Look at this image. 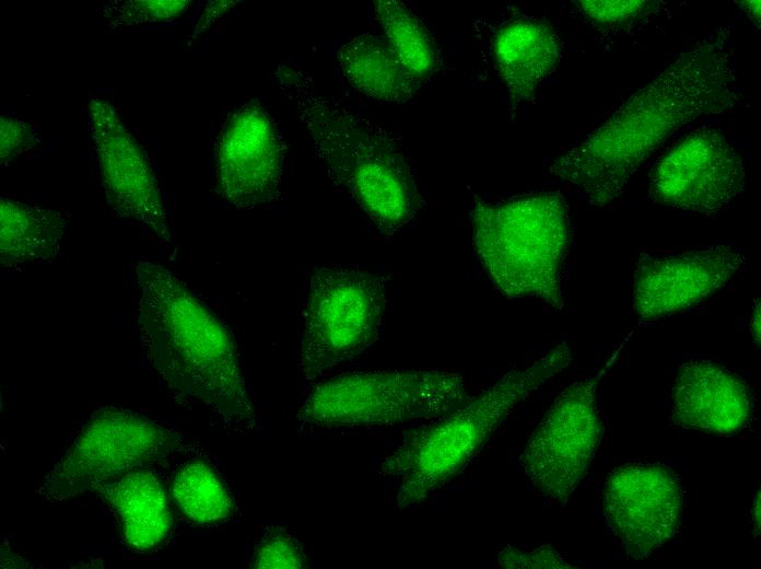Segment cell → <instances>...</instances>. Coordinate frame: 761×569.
I'll return each mask as SVG.
<instances>
[{"mask_svg":"<svg viewBox=\"0 0 761 569\" xmlns=\"http://www.w3.org/2000/svg\"><path fill=\"white\" fill-rule=\"evenodd\" d=\"M683 488L660 463H628L616 467L602 491V513L624 553L644 559L679 530Z\"/></svg>","mask_w":761,"mask_h":569,"instance_id":"obj_11","label":"cell"},{"mask_svg":"<svg viewBox=\"0 0 761 569\" xmlns=\"http://www.w3.org/2000/svg\"><path fill=\"white\" fill-rule=\"evenodd\" d=\"M572 362L565 342L523 369L505 373L452 413L407 430L379 474L398 484V510L413 508L457 477L534 391Z\"/></svg>","mask_w":761,"mask_h":569,"instance_id":"obj_4","label":"cell"},{"mask_svg":"<svg viewBox=\"0 0 761 569\" xmlns=\"http://www.w3.org/2000/svg\"><path fill=\"white\" fill-rule=\"evenodd\" d=\"M250 567L258 569L307 567V556L303 544L282 529H270L257 542Z\"/></svg>","mask_w":761,"mask_h":569,"instance_id":"obj_23","label":"cell"},{"mask_svg":"<svg viewBox=\"0 0 761 569\" xmlns=\"http://www.w3.org/2000/svg\"><path fill=\"white\" fill-rule=\"evenodd\" d=\"M172 496L180 511L199 525L225 522L232 514V498L216 472L206 462L190 461L175 473Z\"/></svg>","mask_w":761,"mask_h":569,"instance_id":"obj_21","label":"cell"},{"mask_svg":"<svg viewBox=\"0 0 761 569\" xmlns=\"http://www.w3.org/2000/svg\"><path fill=\"white\" fill-rule=\"evenodd\" d=\"M751 518H752L751 520H752L756 536H759V534H760V491L759 490L754 496L753 506H752V510H751Z\"/></svg>","mask_w":761,"mask_h":569,"instance_id":"obj_30","label":"cell"},{"mask_svg":"<svg viewBox=\"0 0 761 569\" xmlns=\"http://www.w3.org/2000/svg\"><path fill=\"white\" fill-rule=\"evenodd\" d=\"M38 142L35 128L19 118L2 115L0 118L1 163L33 149Z\"/></svg>","mask_w":761,"mask_h":569,"instance_id":"obj_25","label":"cell"},{"mask_svg":"<svg viewBox=\"0 0 761 569\" xmlns=\"http://www.w3.org/2000/svg\"><path fill=\"white\" fill-rule=\"evenodd\" d=\"M373 3L386 43L403 68L419 83L430 77L436 67V50L423 22L402 2L375 0Z\"/></svg>","mask_w":761,"mask_h":569,"instance_id":"obj_20","label":"cell"},{"mask_svg":"<svg viewBox=\"0 0 761 569\" xmlns=\"http://www.w3.org/2000/svg\"><path fill=\"white\" fill-rule=\"evenodd\" d=\"M337 60L346 81L368 98L400 104L419 89L387 43L374 35L350 37L339 47Z\"/></svg>","mask_w":761,"mask_h":569,"instance_id":"obj_18","label":"cell"},{"mask_svg":"<svg viewBox=\"0 0 761 569\" xmlns=\"http://www.w3.org/2000/svg\"><path fill=\"white\" fill-rule=\"evenodd\" d=\"M389 281L356 264H313L302 283L297 373L311 385L379 337Z\"/></svg>","mask_w":761,"mask_h":569,"instance_id":"obj_7","label":"cell"},{"mask_svg":"<svg viewBox=\"0 0 761 569\" xmlns=\"http://www.w3.org/2000/svg\"><path fill=\"white\" fill-rule=\"evenodd\" d=\"M493 56L513 104L532 97L551 74L560 56L559 40L547 23L522 18L506 23L496 33Z\"/></svg>","mask_w":761,"mask_h":569,"instance_id":"obj_16","label":"cell"},{"mask_svg":"<svg viewBox=\"0 0 761 569\" xmlns=\"http://www.w3.org/2000/svg\"><path fill=\"white\" fill-rule=\"evenodd\" d=\"M760 299L754 300L753 309H752V315H751V321H750V334L753 339V345L759 348L760 347V339H761V317H760Z\"/></svg>","mask_w":761,"mask_h":569,"instance_id":"obj_28","label":"cell"},{"mask_svg":"<svg viewBox=\"0 0 761 569\" xmlns=\"http://www.w3.org/2000/svg\"><path fill=\"white\" fill-rule=\"evenodd\" d=\"M470 216L478 258L502 294L511 300L535 298L563 310L570 225L562 195L476 200Z\"/></svg>","mask_w":761,"mask_h":569,"instance_id":"obj_5","label":"cell"},{"mask_svg":"<svg viewBox=\"0 0 761 569\" xmlns=\"http://www.w3.org/2000/svg\"><path fill=\"white\" fill-rule=\"evenodd\" d=\"M594 374L565 387L552 402L518 456L540 496L566 504L590 465L601 433Z\"/></svg>","mask_w":761,"mask_h":569,"instance_id":"obj_9","label":"cell"},{"mask_svg":"<svg viewBox=\"0 0 761 569\" xmlns=\"http://www.w3.org/2000/svg\"><path fill=\"white\" fill-rule=\"evenodd\" d=\"M95 491L110 503L122 538L131 549L151 550L168 535L172 525L168 498L160 479L147 467L128 471Z\"/></svg>","mask_w":761,"mask_h":569,"instance_id":"obj_17","label":"cell"},{"mask_svg":"<svg viewBox=\"0 0 761 569\" xmlns=\"http://www.w3.org/2000/svg\"><path fill=\"white\" fill-rule=\"evenodd\" d=\"M136 281L141 344L163 383L177 396L214 415L230 430L256 431V408L225 325L161 264L140 260Z\"/></svg>","mask_w":761,"mask_h":569,"instance_id":"obj_2","label":"cell"},{"mask_svg":"<svg viewBox=\"0 0 761 569\" xmlns=\"http://www.w3.org/2000/svg\"><path fill=\"white\" fill-rule=\"evenodd\" d=\"M746 263V256L725 245L641 254L633 274L632 310L642 321L683 312L719 291Z\"/></svg>","mask_w":761,"mask_h":569,"instance_id":"obj_13","label":"cell"},{"mask_svg":"<svg viewBox=\"0 0 761 569\" xmlns=\"http://www.w3.org/2000/svg\"><path fill=\"white\" fill-rule=\"evenodd\" d=\"M497 564L505 568H572L552 547L541 546L530 553L506 547L497 556Z\"/></svg>","mask_w":761,"mask_h":569,"instance_id":"obj_26","label":"cell"},{"mask_svg":"<svg viewBox=\"0 0 761 569\" xmlns=\"http://www.w3.org/2000/svg\"><path fill=\"white\" fill-rule=\"evenodd\" d=\"M62 211L38 205L1 198L0 263L19 269L52 259L66 232Z\"/></svg>","mask_w":761,"mask_h":569,"instance_id":"obj_19","label":"cell"},{"mask_svg":"<svg viewBox=\"0 0 761 569\" xmlns=\"http://www.w3.org/2000/svg\"><path fill=\"white\" fill-rule=\"evenodd\" d=\"M179 445L177 433L138 411L102 408L46 474L38 493L49 501H63L96 490L128 471L165 460Z\"/></svg>","mask_w":761,"mask_h":569,"instance_id":"obj_8","label":"cell"},{"mask_svg":"<svg viewBox=\"0 0 761 569\" xmlns=\"http://www.w3.org/2000/svg\"><path fill=\"white\" fill-rule=\"evenodd\" d=\"M744 160L717 129L700 127L681 137L652 166L648 197L671 210L713 216L745 187Z\"/></svg>","mask_w":761,"mask_h":569,"instance_id":"obj_10","label":"cell"},{"mask_svg":"<svg viewBox=\"0 0 761 569\" xmlns=\"http://www.w3.org/2000/svg\"><path fill=\"white\" fill-rule=\"evenodd\" d=\"M753 397L737 372L707 359L682 362L671 387L670 414L679 427L710 434H734L749 422Z\"/></svg>","mask_w":761,"mask_h":569,"instance_id":"obj_15","label":"cell"},{"mask_svg":"<svg viewBox=\"0 0 761 569\" xmlns=\"http://www.w3.org/2000/svg\"><path fill=\"white\" fill-rule=\"evenodd\" d=\"M470 398L457 372L359 371L311 384L295 420L304 431L394 427L443 417Z\"/></svg>","mask_w":761,"mask_h":569,"instance_id":"obj_6","label":"cell"},{"mask_svg":"<svg viewBox=\"0 0 761 569\" xmlns=\"http://www.w3.org/2000/svg\"><path fill=\"white\" fill-rule=\"evenodd\" d=\"M238 1H209L198 24L195 28V35L202 33L210 27L215 20L234 7Z\"/></svg>","mask_w":761,"mask_h":569,"instance_id":"obj_27","label":"cell"},{"mask_svg":"<svg viewBox=\"0 0 761 569\" xmlns=\"http://www.w3.org/2000/svg\"><path fill=\"white\" fill-rule=\"evenodd\" d=\"M274 79L308 131L328 179L390 236L409 225L421 195L400 143L367 115L326 95L301 70L279 65Z\"/></svg>","mask_w":761,"mask_h":569,"instance_id":"obj_3","label":"cell"},{"mask_svg":"<svg viewBox=\"0 0 761 569\" xmlns=\"http://www.w3.org/2000/svg\"><path fill=\"white\" fill-rule=\"evenodd\" d=\"M91 132L109 206L173 243L167 213L147 152L105 100L90 102Z\"/></svg>","mask_w":761,"mask_h":569,"instance_id":"obj_14","label":"cell"},{"mask_svg":"<svg viewBox=\"0 0 761 569\" xmlns=\"http://www.w3.org/2000/svg\"><path fill=\"white\" fill-rule=\"evenodd\" d=\"M582 14L598 30L618 31L631 27L658 12L660 1L651 0H578Z\"/></svg>","mask_w":761,"mask_h":569,"instance_id":"obj_22","label":"cell"},{"mask_svg":"<svg viewBox=\"0 0 761 569\" xmlns=\"http://www.w3.org/2000/svg\"><path fill=\"white\" fill-rule=\"evenodd\" d=\"M187 0H137L120 5L115 22L142 24L160 22L182 15L190 5Z\"/></svg>","mask_w":761,"mask_h":569,"instance_id":"obj_24","label":"cell"},{"mask_svg":"<svg viewBox=\"0 0 761 569\" xmlns=\"http://www.w3.org/2000/svg\"><path fill=\"white\" fill-rule=\"evenodd\" d=\"M729 34L719 28L689 46L601 125L554 159L549 172L576 187L593 206L614 201L670 135L740 104Z\"/></svg>","mask_w":761,"mask_h":569,"instance_id":"obj_1","label":"cell"},{"mask_svg":"<svg viewBox=\"0 0 761 569\" xmlns=\"http://www.w3.org/2000/svg\"><path fill=\"white\" fill-rule=\"evenodd\" d=\"M284 142L259 100H251L226 119L218 140V193L237 208H256L282 197Z\"/></svg>","mask_w":761,"mask_h":569,"instance_id":"obj_12","label":"cell"},{"mask_svg":"<svg viewBox=\"0 0 761 569\" xmlns=\"http://www.w3.org/2000/svg\"><path fill=\"white\" fill-rule=\"evenodd\" d=\"M741 8L748 15V18L756 24L760 26V1H744L741 2Z\"/></svg>","mask_w":761,"mask_h":569,"instance_id":"obj_29","label":"cell"}]
</instances>
